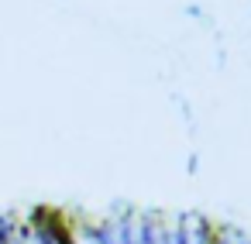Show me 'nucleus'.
Here are the masks:
<instances>
[{
    "label": "nucleus",
    "instance_id": "1",
    "mask_svg": "<svg viewBox=\"0 0 251 244\" xmlns=\"http://www.w3.org/2000/svg\"><path fill=\"white\" fill-rule=\"evenodd\" d=\"M7 234H11V223H7L4 217H0V244H4V241H7Z\"/></svg>",
    "mask_w": 251,
    "mask_h": 244
}]
</instances>
